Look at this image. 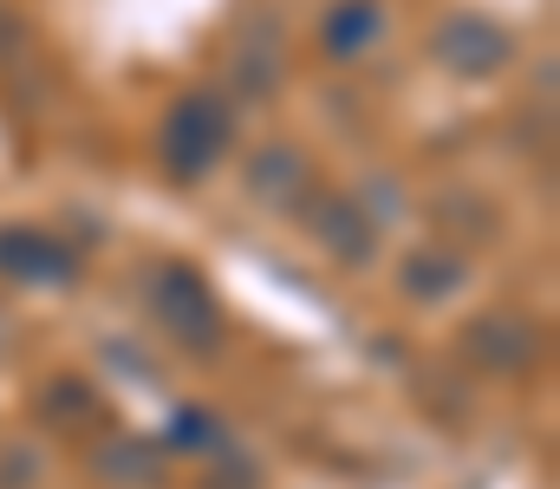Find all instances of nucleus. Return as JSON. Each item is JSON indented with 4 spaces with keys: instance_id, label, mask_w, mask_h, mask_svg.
<instances>
[{
    "instance_id": "1",
    "label": "nucleus",
    "mask_w": 560,
    "mask_h": 489,
    "mask_svg": "<svg viewBox=\"0 0 560 489\" xmlns=\"http://www.w3.org/2000/svg\"><path fill=\"white\" fill-rule=\"evenodd\" d=\"M150 314H156V326H163L176 346H189V352H215V339H222V314H215L209 288H202L189 268H163V275H156Z\"/></svg>"
},
{
    "instance_id": "2",
    "label": "nucleus",
    "mask_w": 560,
    "mask_h": 489,
    "mask_svg": "<svg viewBox=\"0 0 560 489\" xmlns=\"http://www.w3.org/2000/svg\"><path fill=\"white\" fill-rule=\"evenodd\" d=\"M463 339H469V359L489 365V372H528L535 352H541V333L522 321V314H482Z\"/></svg>"
},
{
    "instance_id": "3",
    "label": "nucleus",
    "mask_w": 560,
    "mask_h": 489,
    "mask_svg": "<svg viewBox=\"0 0 560 489\" xmlns=\"http://www.w3.org/2000/svg\"><path fill=\"white\" fill-rule=\"evenodd\" d=\"M222 138H229V112L215 98H183L176 118H170V163L183 176H196L202 163L222 151Z\"/></svg>"
},
{
    "instance_id": "4",
    "label": "nucleus",
    "mask_w": 560,
    "mask_h": 489,
    "mask_svg": "<svg viewBox=\"0 0 560 489\" xmlns=\"http://www.w3.org/2000/svg\"><path fill=\"white\" fill-rule=\"evenodd\" d=\"M436 53L450 59V66H463V72H476V66H495L502 53H509V39L495 33V26H476V20H456L443 39H436Z\"/></svg>"
},
{
    "instance_id": "5",
    "label": "nucleus",
    "mask_w": 560,
    "mask_h": 489,
    "mask_svg": "<svg viewBox=\"0 0 560 489\" xmlns=\"http://www.w3.org/2000/svg\"><path fill=\"white\" fill-rule=\"evenodd\" d=\"M463 255H450V248H430V255H411L405 261V294H418V301H443L450 288H463Z\"/></svg>"
},
{
    "instance_id": "6",
    "label": "nucleus",
    "mask_w": 560,
    "mask_h": 489,
    "mask_svg": "<svg viewBox=\"0 0 560 489\" xmlns=\"http://www.w3.org/2000/svg\"><path fill=\"white\" fill-rule=\"evenodd\" d=\"M0 268L7 275H72V255H59L39 235H0Z\"/></svg>"
},
{
    "instance_id": "7",
    "label": "nucleus",
    "mask_w": 560,
    "mask_h": 489,
    "mask_svg": "<svg viewBox=\"0 0 560 489\" xmlns=\"http://www.w3.org/2000/svg\"><path fill=\"white\" fill-rule=\"evenodd\" d=\"M313 222H319V235H326V242H332V248H339L346 261H365V242H372V222H365V216H359L352 202H326V209H319Z\"/></svg>"
},
{
    "instance_id": "8",
    "label": "nucleus",
    "mask_w": 560,
    "mask_h": 489,
    "mask_svg": "<svg viewBox=\"0 0 560 489\" xmlns=\"http://www.w3.org/2000/svg\"><path fill=\"white\" fill-rule=\"evenodd\" d=\"M98 470L118 477V484H156V477H163V457L125 438V444H105V451H98Z\"/></svg>"
},
{
    "instance_id": "9",
    "label": "nucleus",
    "mask_w": 560,
    "mask_h": 489,
    "mask_svg": "<svg viewBox=\"0 0 560 489\" xmlns=\"http://www.w3.org/2000/svg\"><path fill=\"white\" fill-rule=\"evenodd\" d=\"M372 33H378V13H372L365 0H352V7H339V13H332V26H326V46H332V53H359Z\"/></svg>"
},
{
    "instance_id": "10",
    "label": "nucleus",
    "mask_w": 560,
    "mask_h": 489,
    "mask_svg": "<svg viewBox=\"0 0 560 489\" xmlns=\"http://www.w3.org/2000/svg\"><path fill=\"white\" fill-rule=\"evenodd\" d=\"M52 418H92V392L72 379V385H52Z\"/></svg>"
},
{
    "instance_id": "11",
    "label": "nucleus",
    "mask_w": 560,
    "mask_h": 489,
    "mask_svg": "<svg viewBox=\"0 0 560 489\" xmlns=\"http://www.w3.org/2000/svg\"><path fill=\"white\" fill-rule=\"evenodd\" d=\"M0 339H7V326H0Z\"/></svg>"
}]
</instances>
